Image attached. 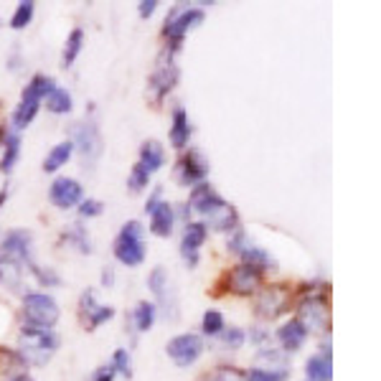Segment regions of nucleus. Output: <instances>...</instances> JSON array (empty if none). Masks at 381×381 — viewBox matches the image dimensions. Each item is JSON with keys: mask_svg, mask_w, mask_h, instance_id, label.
Masks as SVG:
<instances>
[{"mask_svg": "<svg viewBox=\"0 0 381 381\" xmlns=\"http://www.w3.org/2000/svg\"><path fill=\"white\" fill-rule=\"evenodd\" d=\"M188 208L201 216L203 219L201 224L206 226V229L208 226L216 231L239 229V216H237V211H234V206H231L229 201H224V198L214 190V186L206 183V181L190 188Z\"/></svg>", "mask_w": 381, "mask_h": 381, "instance_id": "nucleus-1", "label": "nucleus"}, {"mask_svg": "<svg viewBox=\"0 0 381 381\" xmlns=\"http://www.w3.org/2000/svg\"><path fill=\"white\" fill-rule=\"evenodd\" d=\"M59 348V335L51 328H36V325H24L21 338H18V356L24 364L46 366Z\"/></svg>", "mask_w": 381, "mask_h": 381, "instance_id": "nucleus-2", "label": "nucleus"}, {"mask_svg": "<svg viewBox=\"0 0 381 381\" xmlns=\"http://www.w3.org/2000/svg\"><path fill=\"white\" fill-rule=\"evenodd\" d=\"M143 231L145 226L140 221H127L122 224L120 234H117L115 244H112V252H115V260L125 267H140L145 262V242H143Z\"/></svg>", "mask_w": 381, "mask_h": 381, "instance_id": "nucleus-3", "label": "nucleus"}, {"mask_svg": "<svg viewBox=\"0 0 381 381\" xmlns=\"http://www.w3.org/2000/svg\"><path fill=\"white\" fill-rule=\"evenodd\" d=\"M24 318L26 325H36V328H54L61 315L59 303L46 293H29L24 298Z\"/></svg>", "mask_w": 381, "mask_h": 381, "instance_id": "nucleus-4", "label": "nucleus"}, {"mask_svg": "<svg viewBox=\"0 0 381 381\" xmlns=\"http://www.w3.org/2000/svg\"><path fill=\"white\" fill-rule=\"evenodd\" d=\"M71 145H74V151L79 153L81 163L84 168H94V163L99 161L102 156V135H99V127L94 122H74L71 127Z\"/></svg>", "mask_w": 381, "mask_h": 381, "instance_id": "nucleus-5", "label": "nucleus"}, {"mask_svg": "<svg viewBox=\"0 0 381 381\" xmlns=\"http://www.w3.org/2000/svg\"><path fill=\"white\" fill-rule=\"evenodd\" d=\"M198 24H203V8H176L171 11V16L166 18V26H163V36L171 41V49L178 51L181 44H183L186 34L190 29H196Z\"/></svg>", "mask_w": 381, "mask_h": 381, "instance_id": "nucleus-6", "label": "nucleus"}, {"mask_svg": "<svg viewBox=\"0 0 381 381\" xmlns=\"http://www.w3.org/2000/svg\"><path fill=\"white\" fill-rule=\"evenodd\" d=\"M303 328L310 333H328L330 325V308L325 303V298L320 295H313V298H305L298 308V318H295Z\"/></svg>", "mask_w": 381, "mask_h": 381, "instance_id": "nucleus-7", "label": "nucleus"}, {"mask_svg": "<svg viewBox=\"0 0 381 381\" xmlns=\"http://www.w3.org/2000/svg\"><path fill=\"white\" fill-rule=\"evenodd\" d=\"M148 288L156 295V308H161L168 320H176L178 318V300H176L171 275L166 267H153V272L148 275Z\"/></svg>", "mask_w": 381, "mask_h": 381, "instance_id": "nucleus-8", "label": "nucleus"}, {"mask_svg": "<svg viewBox=\"0 0 381 381\" xmlns=\"http://www.w3.org/2000/svg\"><path fill=\"white\" fill-rule=\"evenodd\" d=\"M166 353L178 369H188V366H193L201 358L203 338L198 333H181L166 343Z\"/></svg>", "mask_w": 381, "mask_h": 381, "instance_id": "nucleus-9", "label": "nucleus"}, {"mask_svg": "<svg viewBox=\"0 0 381 381\" xmlns=\"http://www.w3.org/2000/svg\"><path fill=\"white\" fill-rule=\"evenodd\" d=\"M173 56H176V49L168 46L166 54L158 59L156 71H153L151 81H148V89H151L156 102H161V99L176 87V81H178V66H176Z\"/></svg>", "mask_w": 381, "mask_h": 381, "instance_id": "nucleus-10", "label": "nucleus"}, {"mask_svg": "<svg viewBox=\"0 0 381 381\" xmlns=\"http://www.w3.org/2000/svg\"><path fill=\"white\" fill-rule=\"evenodd\" d=\"M290 305V293L285 285H267L260 290L257 300H254V313L262 320H275L278 315H283Z\"/></svg>", "mask_w": 381, "mask_h": 381, "instance_id": "nucleus-11", "label": "nucleus"}, {"mask_svg": "<svg viewBox=\"0 0 381 381\" xmlns=\"http://www.w3.org/2000/svg\"><path fill=\"white\" fill-rule=\"evenodd\" d=\"M31 244H34V234L26 229H11L3 237V257H6V262H13V265L18 267H26L34 262V257H31Z\"/></svg>", "mask_w": 381, "mask_h": 381, "instance_id": "nucleus-12", "label": "nucleus"}, {"mask_svg": "<svg viewBox=\"0 0 381 381\" xmlns=\"http://www.w3.org/2000/svg\"><path fill=\"white\" fill-rule=\"evenodd\" d=\"M262 280H265V272L257 270V267H252V265H244V262H239V265L226 275L229 293L242 295V298L257 293V290L262 288Z\"/></svg>", "mask_w": 381, "mask_h": 381, "instance_id": "nucleus-13", "label": "nucleus"}, {"mask_svg": "<svg viewBox=\"0 0 381 381\" xmlns=\"http://www.w3.org/2000/svg\"><path fill=\"white\" fill-rule=\"evenodd\" d=\"M206 176H208V161L198 151H193V148H190V151L178 161V166H176V181H178L181 186H190V188H193V186L203 183Z\"/></svg>", "mask_w": 381, "mask_h": 381, "instance_id": "nucleus-14", "label": "nucleus"}, {"mask_svg": "<svg viewBox=\"0 0 381 381\" xmlns=\"http://www.w3.org/2000/svg\"><path fill=\"white\" fill-rule=\"evenodd\" d=\"M49 198H51V203L56 208L66 211V208H74L76 203H81L84 190H81V183L76 178H66V176H61V178L54 181L51 188H49Z\"/></svg>", "mask_w": 381, "mask_h": 381, "instance_id": "nucleus-15", "label": "nucleus"}, {"mask_svg": "<svg viewBox=\"0 0 381 381\" xmlns=\"http://www.w3.org/2000/svg\"><path fill=\"white\" fill-rule=\"evenodd\" d=\"M208 237V229L201 224V221H188L183 229V239H181V257L188 267L198 265V254H201V247Z\"/></svg>", "mask_w": 381, "mask_h": 381, "instance_id": "nucleus-16", "label": "nucleus"}, {"mask_svg": "<svg viewBox=\"0 0 381 381\" xmlns=\"http://www.w3.org/2000/svg\"><path fill=\"white\" fill-rule=\"evenodd\" d=\"M257 369H265L272 371V374H280V376H288L290 374V366H288V353L283 348H260L257 351Z\"/></svg>", "mask_w": 381, "mask_h": 381, "instance_id": "nucleus-17", "label": "nucleus"}, {"mask_svg": "<svg viewBox=\"0 0 381 381\" xmlns=\"http://www.w3.org/2000/svg\"><path fill=\"white\" fill-rule=\"evenodd\" d=\"M173 226H176V208L168 201H161V206L151 214V231L156 237L168 239L173 234Z\"/></svg>", "mask_w": 381, "mask_h": 381, "instance_id": "nucleus-18", "label": "nucleus"}, {"mask_svg": "<svg viewBox=\"0 0 381 381\" xmlns=\"http://www.w3.org/2000/svg\"><path fill=\"white\" fill-rule=\"evenodd\" d=\"M278 341L283 343L285 353H295V351H300L303 343L308 341V330L293 318V320H288L283 328H278Z\"/></svg>", "mask_w": 381, "mask_h": 381, "instance_id": "nucleus-19", "label": "nucleus"}, {"mask_svg": "<svg viewBox=\"0 0 381 381\" xmlns=\"http://www.w3.org/2000/svg\"><path fill=\"white\" fill-rule=\"evenodd\" d=\"M138 166H143L148 173H158L163 166H166V151L158 140H145L143 148H140V161Z\"/></svg>", "mask_w": 381, "mask_h": 381, "instance_id": "nucleus-20", "label": "nucleus"}, {"mask_svg": "<svg viewBox=\"0 0 381 381\" xmlns=\"http://www.w3.org/2000/svg\"><path fill=\"white\" fill-rule=\"evenodd\" d=\"M156 318H158L156 303L140 300L138 305L133 308V315H130V320H133V328L138 330V333H148V330L156 325Z\"/></svg>", "mask_w": 381, "mask_h": 381, "instance_id": "nucleus-21", "label": "nucleus"}, {"mask_svg": "<svg viewBox=\"0 0 381 381\" xmlns=\"http://www.w3.org/2000/svg\"><path fill=\"white\" fill-rule=\"evenodd\" d=\"M56 89V79L49 74H36L34 79L26 84L24 94H21V99H34V102H41V99H46L49 94Z\"/></svg>", "mask_w": 381, "mask_h": 381, "instance_id": "nucleus-22", "label": "nucleus"}, {"mask_svg": "<svg viewBox=\"0 0 381 381\" xmlns=\"http://www.w3.org/2000/svg\"><path fill=\"white\" fill-rule=\"evenodd\" d=\"M190 140V125H188V112L183 107L173 110V125H171V145L183 151Z\"/></svg>", "mask_w": 381, "mask_h": 381, "instance_id": "nucleus-23", "label": "nucleus"}, {"mask_svg": "<svg viewBox=\"0 0 381 381\" xmlns=\"http://www.w3.org/2000/svg\"><path fill=\"white\" fill-rule=\"evenodd\" d=\"M39 107H41V102H34V99H21V102H18V107L13 110V115H11L13 133H21V130H26V127L36 120V115H39Z\"/></svg>", "mask_w": 381, "mask_h": 381, "instance_id": "nucleus-24", "label": "nucleus"}, {"mask_svg": "<svg viewBox=\"0 0 381 381\" xmlns=\"http://www.w3.org/2000/svg\"><path fill=\"white\" fill-rule=\"evenodd\" d=\"M71 156H74V145H71V140H64V143L54 145L51 153L44 158V173H56L59 168L69 163Z\"/></svg>", "mask_w": 381, "mask_h": 381, "instance_id": "nucleus-25", "label": "nucleus"}, {"mask_svg": "<svg viewBox=\"0 0 381 381\" xmlns=\"http://www.w3.org/2000/svg\"><path fill=\"white\" fill-rule=\"evenodd\" d=\"M308 381H330L333 379V358H325L320 353L310 356L305 361Z\"/></svg>", "mask_w": 381, "mask_h": 381, "instance_id": "nucleus-26", "label": "nucleus"}, {"mask_svg": "<svg viewBox=\"0 0 381 381\" xmlns=\"http://www.w3.org/2000/svg\"><path fill=\"white\" fill-rule=\"evenodd\" d=\"M64 242L74 247L79 254H92V239H89V231L81 224H71L69 231H64Z\"/></svg>", "mask_w": 381, "mask_h": 381, "instance_id": "nucleus-27", "label": "nucleus"}, {"mask_svg": "<svg viewBox=\"0 0 381 381\" xmlns=\"http://www.w3.org/2000/svg\"><path fill=\"white\" fill-rule=\"evenodd\" d=\"M18 156H21V135L11 130V133L6 135V151H3V161H0V171L6 176L16 168Z\"/></svg>", "mask_w": 381, "mask_h": 381, "instance_id": "nucleus-28", "label": "nucleus"}, {"mask_svg": "<svg viewBox=\"0 0 381 381\" xmlns=\"http://www.w3.org/2000/svg\"><path fill=\"white\" fill-rule=\"evenodd\" d=\"M71 107H74V99H71V92L56 87L51 94L46 97V110L54 112V115H69Z\"/></svg>", "mask_w": 381, "mask_h": 381, "instance_id": "nucleus-29", "label": "nucleus"}, {"mask_svg": "<svg viewBox=\"0 0 381 381\" xmlns=\"http://www.w3.org/2000/svg\"><path fill=\"white\" fill-rule=\"evenodd\" d=\"M81 44H84V31L74 29L69 34V39H66V44H64V54H61L64 69H69L71 64L76 61V56H79V51H81Z\"/></svg>", "mask_w": 381, "mask_h": 381, "instance_id": "nucleus-30", "label": "nucleus"}, {"mask_svg": "<svg viewBox=\"0 0 381 381\" xmlns=\"http://www.w3.org/2000/svg\"><path fill=\"white\" fill-rule=\"evenodd\" d=\"M239 257H242L244 265H252V267H257V270H262V272L275 270V260H272L270 254H267L265 249H260V247H252V244H249V247L244 249Z\"/></svg>", "mask_w": 381, "mask_h": 381, "instance_id": "nucleus-31", "label": "nucleus"}, {"mask_svg": "<svg viewBox=\"0 0 381 381\" xmlns=\"http://www.w3.org/2000/svg\"><path fill=\"white\" fill-rule=\"evenodd\" d=\"M34 13H36V3H31V0H24V3H18L16 11H13L11 16V29L13 31H21L26 29V26L34 21Z\"/></svg>", "mask_w": 381, "mask_h": 381, "instance_id": "nucleus-32", "label": "nucleus"}, {"mask_svg": "<svg viewBox=\"0 0 381 381\" xmlns=\"http://www.w3.org/2000/svg\"><path fill=\"white\" fill-rule=\"evenodd\" d=\"M226 328L224 323V315H221L219 310H206L201 318V333L208 335V338H216V335L221 333V330Z\"/></svg>", "mask_w": 381, "mask_h": 381, "instance_id": "nucleus-33", "label": "nucleus"}, {"mask_svg": "<svg viewBox=\"0 0 381 381\" xmlns=\"http://www.w3.org/2000/svg\"><path fill=\"white\" fill-rule=\"evenodd\" d=\"M216 338H219L221 346L229 348V351H239V348L244 346V341H247V333H244L242 328H234V325H229V328L221 330Z\"/></svg>", "mask_w": 381, "mask_h": 381, "instance_id": "nucleus-34", "label": "nucleus"}, {"mask_svg": "<svg viewBox=\"0 0 381 381\" xmlns=\"http://www.w3.org/2000/svg\"><path fill=\"white\" fill-rule=\"evenodd\" d=\"M148 186H151V173H148L143 166L135 163L130 176H127V188H130V193H143Z\"/></svg>", "mask_w": 381, "mask_h": 381, "instance_id": "nucleus-35", "label": "nucleus"}, {"mask_svg": "<svg viewBox=\"0 0 381 381\" xmlns=\"http://www.w3.org/2000/svg\"><path fill=\"white\" fill-rule=\"evenodd\" d=\"M112 369H115V374H122L125 379H133V356L125 351V348H117L115 353H112Z\"/></svg>", "mask_w": 381, "mask_h": 381, "instance_id": "nucleus-36", "label": "nucleus"}, {"mask_svg": "<svg viewBox=\"0 0 381 381\" xmlns=\"http://www.w3.org/2000/svg\"><path fill=\"white\" fill-rule=\"evenodd\" d=\"M29 270L34 272V275H36V280H39V283L44 285V288H56V285H61V278H59V275L51 270V267H46V270H44V267H41V265H36V262H31V265H29Z\"/></svg>", "mask_w": 381, "mask_h": 381, "instance_id": "nucleus-37", "label": "nucleus"}, {"mask_svg": "<svg viewBox=\"0 0 381 381\" xmlns=\"http://www.w3.org/2000/svg\"><path fill=\"white\" fill-rule=\"evenodd\" d=\"M112 318H115V308H112V305H97V308H94V310L87 315L89 330H94L97 325L107 323V320H112Z\"/></svg>", "mask_w": 381, "mask_h": 381, "instance_id": "nucleus-38", "label": "nucleus"}, {"mask_svg": "<svg viewBox=\"0 0 381 381\" xmlns=\"http://www.w3.org/2000/svg\"><path fill=\"white\" fill-rule=\"evenodd\" d=\"M104 211V203L99 198H81V206H79V216L81 219H94Z\"/></svg>", "mask_w": 381, "mask_h": 381, "instance_id": "nucleus-39", "label": "nucleus"}, {"mask_svg": "<svg viewBox=\"0 0 381 381\" xmlns=\"http://www.w3.org/2000/svg\"><path fill=\"white\" fill-rule=\"evenodd\" d=\"M208 381H247V374L239 371L237 366H221V369L216 371Z\"/></svg>", "mask_w": 381, "mask_h": 381, "instance_id": "nucleus-40", "label": "nucleus"}, {"mask_svg": "<svg viewBox=\"0 0 381 381\" xmlns=\"http://www.w3.org/2000/svg\"><path fill=\"white\" fill-rule=\"evenodd\" d=\"M226 247H229V252H234V254H242L244 249L249 247V239H247V234H244L242 229H234V234H231V237H229V244H226Z\"/></svg>", "mask_w": 381, "mask_h": 381, "instance_id": "nucleus-41", "label": "nucleus"}, {"mask_svg": "<svg viewBox=\"0 0 381 381\" xmlns=\"http://www.w3.org/2000/svg\"><path fill=\"white\" fill-rule=\"evenodd\" d=\"M288 376H280V374H272V371L265 369H252L247 374V381H285Z\"/></svg>", "mask_w": 381, "mask_h": 381, "instance_id": "nucleus-42", "label": "nucleus"}, {"mask_svg": "<svg viewBox=\"0 0 381 381\" xmlns=\"http://www.w3.org/2000/svg\"><path fill=\"white\" fill-rule=\"evenodd\" d=\"M161 201H163V190H161V188H156V190H153V196H148V203H145V211H148V214H153V211H156V208L161 206Z\"/></svg>", "mask_w": 381, "mask_h": 381, "instance_id": "nucleus-43", "label": "nucleus"}, {"mask_svg": "<svg viewBox=\"0 0 381 381\" xmlns=\"http://www.w3.org/2000/svg\"><path fill=\"white\" fill-rule=\"evenodd\" d=\"M156 8H158V0H143V3L138 6L140 18H151L153 13H156Z\"/></svg>", "mask_w": 381, "mask_h": 381, "instance_id": "nucleus-44", "label": "nucleus"}, {"mask_svg": "<svg viewBox=\"0 0 381 381\" xmlns=\"http://www.w3.org/2000/svg\"><path fill=\"white\" fill-rule=\"evenodd\" d=\"M94 381H115V369L112 366H104L94 374Z\"/></svg>", "mask_w": 381, "mask_h": 381, "instance_id": "nucleus-45", "label": "nucleus"}, {"mask_svg": "<svg viewBox=\"0 0 381 381\" xmlns=\"http://www.w3.org/2000/svg\"><path fill=\"white\" fill-rule=\"evenodd\" d=\"M102 288H115V270L112 267L102 270Z\"/></svg>", "mask_w": 381, "mask_h": 381, "instance_id": "nucleus-46", "label": "nucleus"}, {"mask_svg": "<svg viewBox=\"0 0 381 381\" xmlns=\"http://www.w3.org/2000/svg\"><path fill=\"white\" fill-rule=\"evenodd\" d=\"M11 381H34V379H31L29 374H18V376H13Z\"/></svg>", "mask_w": 381, "mask_h": 381, "instance_id": "nucleus-47", "label": "nucleus"}, {"mask_svg": "<svg viewBox=\"0 0 381 381\" xmlns=\"http://www.w3.org/2000/svg\"><path fill=\"white\" fill-rule=\"evenodd\" d=\"M8 201V188L6 190H0V208H3V203Z\"/></svg>", "mask_w": 381, "mask_h": 381, "instance_id": "nucleus-48", "label": "nucleus"}, {"mask_svg": "<svg viewBox=\"0 0 381 381\" xmlns=\"http://www.w3.org/2000/svg\"><path fill=\"white\" fill-rule=\"evenodd\" d=\"M0 280H3V267H0Z\"/></svg>", "mask_w": 381, "mask_h": 381, "instance_id": "nucleus-49", "label": "nucleus"}, {"mask_svg": "<svg viewBox=\"0 0 381 381\" xmlns=\"http://www.w3.org/2000/svg\"><path fill=\"white\" fill-rule=\"evenodd\" d=\"M305 381H308V379H305Z\"/></svg>", "mask_w": 381, "mask_h": 381, "instance_id": "nucleus-50", "label": "nucleus"}]
</instances>
